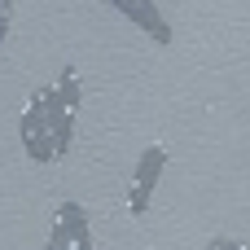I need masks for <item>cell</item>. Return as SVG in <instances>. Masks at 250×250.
<instances>
[{"label": "cell", "mask_w": 250, "mask_h": 250, "mask_svg": "<svg viewBox=\"0 0 250 250\" xmlns=\"http://www.w3.org/2000/svg\"><path fill=\"white\" fill-rule=\"evenodd\" d=\"M53 250H92V233H88V211L79 202H62L57 207V224H53V237H48Z\"/></svg>", "instance_id": "6da1fadb"}, {"label": "cell", "mask_w": 250, "mask_h": 250, "mask_svg": "<svg viewBox=\"0 0 250 250\" xmlns=\"http://www.w3.org/2000/svg\"><path fill=\"white\" fill-rule=\"evenodd\" d=\"M18 132H22V149H26V158H35V163H53V136H48V119H44L40 97L26 101V110H22V119H18Z\"/></svg>", "instance_id": "7a4b0ae2"}, {"label": "cell", "mask_w": 250, "mask_h": 250, "mask_svg": "<svg viewBox=\"0 0 250 250\" xmlns=\"http://www.w3.org/2000/svg\"><path fill=\"white\" fill-rule=\"evenodd\" d=\"M163 167H167V149H163V145H149V149L141 154V163H136V185H132V198H127V211H132L136 220L149 211V193H154V185L163 180Z\"/></svg>", "instance_id": "3957f363"}, {"label": "cell", "mask_w": 250, "mask_h": 250, "mask_svg": "<svg viewBox=\"0 0 250 250\" xmlns=\"http://www.w3.org/2000/svg\"><path fill=\"white\" fill-rule=\"evenodd\" d=\"M35 97H40V105H44V119H48L53 158H66V154H70V141H75V110H66V105L57 101V88H40Z\"/></svg>", "instance_id": "277c9868"}, {"label": "cell", "mask_w": 250, "mask_h": 250, "mask_svg": "<svg viewBox=\"0 0 250 250\" xmlns=\"http://www.w3.org/2000/svg\"><path fill=\"white\" fill-rule=\"evenodd\" d=\"M57 101L66 105V110H79V101H83V83H79V70L75 66H66L62 75H57Z\"/></svg>", "instance_id": "5b68a950"}, {"label": "cell", "mask_w": 250, "mask_h": 250, "mask_svg": "<svg viewBox=\"0 0 250 250\" xmlns=\"http://www.w3.org/2000/svg\"><path fill=\"white\" fill-rule=\"evenodd\" d=\"M211 250H246V242H233V237H211Z\"/></svg>", "instance_id": "8992f818"}, {"label": "cell", "mask_w": 250, "mask_h": 250, "mask_svg": "<svg viewBox=\"0 0 250 250\" xmlns=\"http://www.w3.org/2000/svg\"><path fill=\"white\" fill-rule=\"evenodd\" d=\"M4 35H9V13L0 9V40H4Z\"/></svg>", "instance_id": "52a82bcc"}, {"label": "cell", "mask_w": 250, "mask_h": 250, "mask_svg": "<svg viewBox=\"0 0 250 250\" xmlns=\"http://www.w3.org/2000/svg\"><path fill=\"white\" fill-rule=\"evenodd\" d=\"M0 9H4V13H9V0H0Z\"/></svg>", "instance_id": "ba28073f"}]
</instances>
